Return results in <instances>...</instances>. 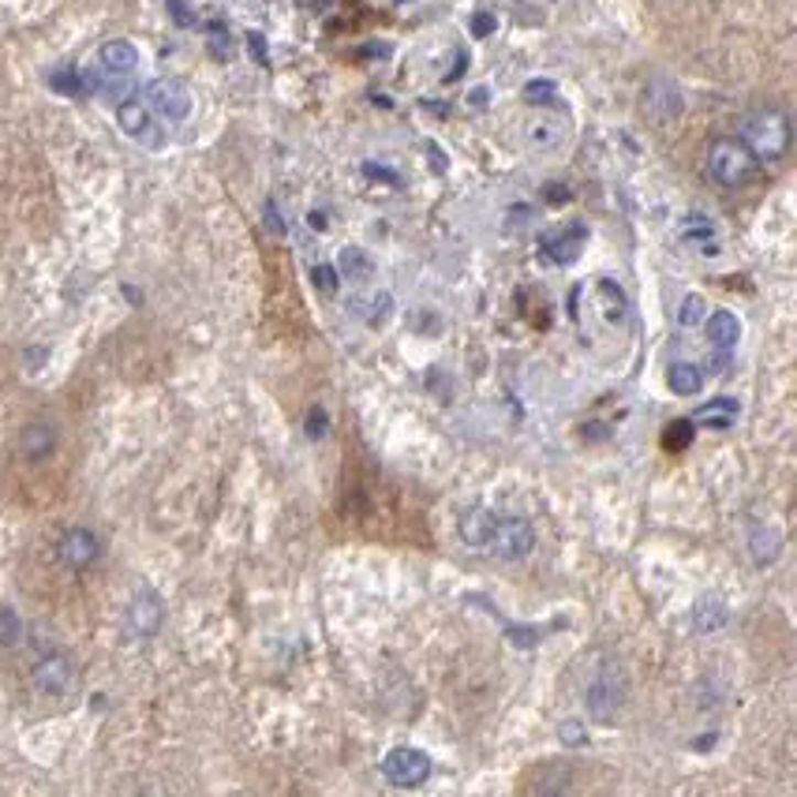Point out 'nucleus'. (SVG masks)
Instances as JSON below:
<instances>
[{
    "label": "nucleus",
    "instance_id": "nucleus-10",
    "mask_svg": "<svg viewBox=\"0 0 797 797\" xmlns=\"http://www.w3.org/2000/svg\"><path fill=\"white\" fill-rule=\"evenodd\" d=\"M681 109H686V101H681V90L674 87L670 79H651L648 87H644V112H648L651 120H659V125H667V120L681 117Z\"/></svg>",
    "mask_w": 797,
    "mask_h": 797
},
{
    "label": "nucleus",
    "instance_id": "nucleus-17",
    "mask_svg": "<svg viewBox=\"0 0 797 797\" xmlns=\"http://www.w3.org/2000/svg\"><path fill=\"white\" fill-rule=\"evenodd\" d=\"M737 416H742V405H737L734 397H711L692 423L708 427V431H730V427L737 423Z\"/></svg>",
    "mask_w": 797,
    "mask_h": 797
},
{
    "label": "nucleus",
    "instance_id": "nucleus-7",
    "mask_svg": "<svg viewBox=\"0 0 797 797\" xmlns=\"http://www.w3.org/2000/svg\"><path fill=\"white\" fill-rule=\"evenodd\" d=\"M491 547H495L502 562H520V558H528L531 547H536V528H531V520L525 517H502Z\"/></svg>",
    "mask_w": 797,
    "mask_h": 797
},
{
    "label": "nucleus",
    "instance_id": "nucleus-26",
    "mask_svg": "<svg viewBox=\"0 0 797 797\" xmlns=\"http://www.w3.org/2000/svg\"><path fill=\"white\" fill-rule=\"evenodd\" d=\"M525 101L528 106H550V101H558V83L554 79H528Z\"/></svg>",
    "mask_w": 797,
    "mask_h": 797
},
{
    "label": "nucleus",
    "instance_id": "nucleus-3",
    "mask_svg": "<svg viewBox=\"0 0 797 797\" xmlns=\"http://www.w3.org/2000/svg\"><path fill=\"white\" fill-rule=\"evenodd\" d=\"M584 704L595 723H614V719H618V711L625 704V670L614 659H603L600 670L588 678Z\"/></svg>",
    "mask_w": 797,
    "mask_h": 797
},
{
    "label": "nucleus",
    "instance_id": "nucleus-22",
    "mask_svg": "<svg viewBox=\"0 0 797 797\" xmlns=\"http://www.w3.org/2000/svg\"><path fill=\"white\" fill-rule=\"evenodd\" d=\"M667 386H670V394H678V397H697L704 390V371H700L697 364H674L667 371Z\"/></svg>",
    "mask_w": 797,
    "mask_h": 797
},
{
    "label": "nucleus",
    "instance_id": "nucleus-4",
    "mask_svg": "<svg viewBox=\"0 0 797 797\" xmlns=\"http://www.w3.org/2000/svg\"><path fill=\"white\" fill-rule=\"evenodd\" d=\"M378 767H383V779L390 786H401V790H412V786H423L431 779V756L412 745L390 748Z\"/></svg>",
    "mask_w": 797,
    "mask_h": 797
},
{
    "label": "nucleus",
    "instance_id": "nucleus-33",
    "mask_svg": "<svg viewBox=\"0 0 797 797\" xmlns=\"http://www.w3.org/2000/svg\"><path fill=\"white\" fill-rule=\"evenodd\" d=\"M506 633H509V640L520 644V648H531V644L539 640V629H514V625H509Z\"/></svg>",
    "mask_w": 797,
    "mask_h": 797
},
{
    "label": "nucleus",
    "instance_id": "nucleus-5",
    "mask_svg": "<svg viewBox=\"0 0 797 797\" xmlns=\"http://www.w3.org/2000/svg\"><path fill=\"white\" fill-rule=\"evenodd\" d=\"M161 625H165V603H161V595L154 592V588L142 584L139 592L128 600V606H125L128 637L150 640V637H158V633H161Z\"/></svg>",
    "mask_w": 797,
    "mask_h": 797
},
{
    "label": "nucleus",
    "instance_id": "nucleus-12",
    "mask_svg": "<svg viewBox=\"0 0 797 797\" xmlns=\"http://www.w3.org/2000/svg\"><path fill=\"white\" fill-rule=\"evenodd\" d=\"M98 64L101 72L112 75V79H125L139 68V50L128 42V37H109V42H101L98 50Z\"/></svg>",
    "mask_w": 797,
    "mask_h": 797
},
{
    "label": "nucleus",
    "instance_id": "nucleus-16",
    "mask_svg": "<svg viewBox=\"0 0 797 797\" xmlns=\"http://www.w3.org/2000/svg\"><path fill=\"white\" fill-rule=\"evenodd\" d=\"M495 528H498V517L491 514V509H468V514L461 517V543L468 547H487L491 539H495Z\"/></svg>",
    "mask_w": 797,
    "mask_h": 797
},
{
    "label": "nucleus",
    "instance_id": "nucleus-2",
    "mask_svg": "<svg viewBox=\"0 0 797 797\" xmlns=\"http://www.w3.org/2000/svg\"><path fill=\"white\" fill-rule=\"evenodd\" d=\"M761 161H756L753 150L745 147L742 139H715L708 150V176L715 180L719 187H742L756 176Z\"/></svg>",
    "mask_w": 797,
    "mask_h": 797
},
{
    "label": "nucleus",
    "instance_id": "nucleus-36",
    "mask_svg": "<svg viewBox=\"0 0 797 797\" xmlns=\"http://www.w3.org/2000/svg\"><path fill=\"white\" fill-rule=\"evenodd\" d=\"M266 225H270L273 233H284V222L278 217V203H273V198L266 203Z\"/></svg>",
    "mask_w": 797,
    "mask_h": 797
},
{
    "label": "nucleus",
    "instance_id": "nucleus-37",
    "mask_svg": "<svg viewBox=\"0 0 797 797\" xmlns=\"http://www.w3.org/2000/svg\"><path fill=\"white\" fill-rule=\"evenodd\" d=\"M248 45H251V53H255V61L266 64V42L259 34H248Z\"/></svg>",
    "mask_w": 797,
    "mask_h": 797
},
{
    "label": "nucleus",
    "instance_id": "nucleus-8",
    "mask_svg": "<svg viewBox=\"0 0 797 797\" xmlns=\"http://www.w3.org/2000/svg\"><path fill=\"white\" fill-rule=\"evenodd\" d=\"M31 681H34V689L42 692V697H64V692L72 689V681H75V667H72V659L64 656V651H50V656H42L34 663Z\"/></svg>",
    "mask_w": 797,
    "mask_h": 797
},
{
    "label": "nucleus",
    "instance_id": "nucleus-13",
    "mask_svg": "<svg viewBox=\"0 0 797 797\" xmlns=\"http://www.w3.org/2000/svg\"><path fill=\"white\" fill-rule=\"evenodd\" d=\"M19 457L23 461H45L53 457L56 450V427L53 423H26L23 431H19V442H15Z\"/></svg>",
    "mask_w": 797,
    "mask_h": 797
},
{
    "label": "nucleus",
    "instance_id": "nucleus-15",
    "mask_svg": "<svg viewBox=\"0 0 797 797\" xmlns=\"http://www.w3.org/2000/svg\"><path fill=\"white\" fill-rule=\"evenodd\" d=\"M595 308H600V319L606 322V326H625V315H629V303H625V292H622V284L618 281H611V278H600L595 281Z\"/></svg>",
    "mask_w": 797,
    "mask_h": 797
},
{
    "label": "nucleus",
    "instance_id": "nucleus-21",
    "mask_svg": "<svg viewBox=\"0 0 797 797\" xmlns=\"http://www.w3.org/2000/svg\"><path fill=\"white\" fill-rule=\"evenodd\" d=\"M117 125L131 139H147L150 136V109L142 98H128L117 106Z\"/></svg>",
    "mask_w": 797,
    "mask_h": 797
},
{
    "label": "nucleus",
    "instance_id": "nucleus-23",
    "mask_svg": "<svg viewBox=\"0 0 797 797\" xmlns=\"http://www.w3.org/2000/svg\"><path fill=\"white\" fill-rule=\"evenodd\" d=\"M337 270L345 273L348 281H367L375 273V262L367 259L364 248H341L337 251Z\"/></svg>",
    "mask_w": 797,
    "mask_h": 797
},
{
    "label": "nucleus",
    "instance_id": "nucleus-28",
    "mask_svg": "<svg viewBox=\"0 0 797 797\" xmlns=\"http://www.w3.org/2000/svg\"><path fill=\"white\" fill-rule=\"evenodd\" d=\"M692 434H697V423L678 420V423H670L667 431H663V445H667V450H686V445L692 442Z\"/></svg>",
    "mask_w": 797,
    "mask_h": 797
},
{
    "label": "nucleus",
    "instance_id": "nucleus-11",
    "mask_svg": "<svg viewBox=\"0 0 797 797\" xmlns=\"http://www.w3.org/2000/svg\"><path fill=\"white\" fill-rule=\"evenodd\" d=\"M98 536H94L90 528L75 525L61 536V562L68 569H87L94 566V558H98Z\"/></svg>",
    "mask_w": 797,
    "mask_h": 797
},
{
    "label": "nucleus",
    "instance_id": "nucleus-6",
    "mask_svg": "<svg viewBox=\"0 0 797 797\" xmlns=\"http://www.w3.org/2000/svg\"><path fill=\"white\" fill-rule=\"evenodd\" d=\"M147 106L154 109L161 120H169V125H184V120L192 117L195 101H192V90L180 79H154L147 87Z\"/></svg>",
    "mask_w": 797,
    "mask_h": 797
},
{
    "label": "nucleus",
    "instance_id": "nucleus-9",
    "mask_svg": "<svg viewBox=\"0 0 797 797\" xmlns=\"http://www.w3.org/2000/svg\"><path fill=\"white\" fill-rule=\"evenodd\" d=\"M569 139V125L562 117H554V112H539V117H531L525 125V147L536 150V154H550V150L566 147Z\"/></svg>",
    "mask_w": 797,
    "mask_h": 797
},
{
    "label": "nucleus",
    "instance_id": "nucleus-34",
    "mask_svg": "<svg viewBox=\"0 0 797 797\" xmlns=\"http://www.w3.org/2000/svg\"><path fill=\"white\" fill-rule=\"evenodd\" d=\"M169 12L176 15V23L180 26H192L195 23V15H192V8L184 4V0H169Z\"/></svg>",
    "mask_w": 797,
    "mask_h": 797
},
{
    "label": "nucleus",
    "instance_id": "nucleus-1",
    "mask_svg": "<svg viewBox=\"0 0 797 797\" xmlns=\"http://www.w3.org/2000/svg\"><path fill=\"white\" fill-rule=\"evenodd\" d=\"M742 142L756 154V161L783 158L790 150V120L783 109H756L748 112Z\"/></svg>",
    "mask_w": 797,
    "mask_h": 797
},
{
    "label": "nucleus",
    "instance_id": "nucleus-27",
    "mask_svg": "<svg viewBox=\"0 0 797 797\" xmlns=\"http://www.w3.org/2000/svg\"><path fill=\"white\" fill-rule=\"evenodd\" d=\"M19 633H23V622H19L15 606H0V648H15Z\"/></svg>",
    "mask_w": 797,
    "mask_h": 797
},
{
    "label": "nucleus",
    "instance_id": "nucleus-25",
    "mask_svg": "<svg viewBox=\"0 0 797 797\" xmlns=\"http://www.w3.org/2000/svg\"><path fill=\"white\" fill-rule=\"evenodd\" d=\"M704 319H708V303H704V297H697V292H692V297L681 300V308H678V326H681V330L700 326V322H704Z\"/></svg>",
    "mask_w": 797,
    "mask_h": 797
},
{
    "label": "nucleus",
    "instance_id": "nucleus-30",
    "mask_svg": "<svg viewBox=\"0 0 797 797\" xmlns=\"http://www.w3.org/2000/svg\"><path fill=\"white\" fill-rule=\"evenodd\" d=\"M311 281H315L319 289L326 292V297H334L337 284H341V281H337V270H334V266H326V262H319L315 270H311Z\"/></svg>",
    "mask_w": 797,
    "mask_h": 797
},
{
    "label": "nucleus",
    "instance_id": "nucleus-32",
    "mask_svg": "<svg viewBox=\"0 0 797 797\" xmlns=\"http://www.w3.org/2000/svg\"><path fill=\"white\" fill-rule=\"evenodd\" d=\"M326 427H330V420H326V408H311L308 412V423H303V431H308V439H322V434H326Z\"/></svg>",
    "mask_w": 797,
    "mask_h": 797
},
{
    "label": "nucleus",
    "instance_id": "nucleus-35",
    "mask_svg": "<svg viewBox=\"0 0 797 797\" xmlns=\"http://www.w3.org/2000/svg\"><path fill=\"white\" fill-rule=\"evenodd\" d=\"M491 31H495V19H491L487 12H480L476 19H472V34L476 37H487Z\"/></svg>",
    "mask_w": 797,
    "mask_h": 797
},
{
    "label": "nucleus",
    "instance_id": "nucleus-18",
    "mask_svg": "<svg viewBox=\"0 0 797 797\" xmlns=\"http://www.w3.org/2000/svg\"><path fill=\"white\" fill-rule=\"evenodd\" d=\"M748 554L756 566H772L783 554V539L772 525H748Z\"/></svg>",
    "mask_w": 797,
    "mask_h": 797
},
{
    "label": "nucleus",
    "instance_id": "nucleus-19",
    "mask_svg": "<svg viewBox=\"0 0 797 797\" xmlns=\"http://www.w3.org/2000/svg\"><path fill=\"white\" fill-rule=\"evenodd\" d=\"M730 622V606L719 595H700L692 603V629L697 633H719Z\"/></svg>",
    "mask_w": 797,
    "mask_h": 797
},
{
    "label": "nucleus",
    "instance_id": "nucleus-14",
    "mask_svg": "<svg viewBox=\"0 0 797 797\" xmlns=\"http://www.w3.org/2000/svg\"><path fill=\"white\" fill-rule=\"evenodd\" d=\"M584 244H588V229H584V225H569V229H562L558 236H547V240H543V255H547L550 262L569 266V262L581 259Z\"/></svg>",
    "mask_w": 797,
    "mask_h": 797
},
{
    "label": "nucleus",
    "instance_id": "nucleus-29",
    "mask_svg": "<svg viewBox=\"0 0 797 797\" xmlns=\"http://www.w3.org/2000/svg\"><path fill=\"white\" fill-rule=\"evenodd\" d=\"M558 742L569 748H581L588 742V726L581 719H562V723H558Z\"/></svg>",
    "mask_w": 797,
    "mask_h": 797
},
{
    "label": "nucleus",
    "instance_id": "nucleus-31",
    "mask_svg": "<svg viewBox=\"0 0 797 797\" xmlns=\"http://www.w3.org/2000/svg\"><path fill=\"white\" fill-rule=\"evenodd\" d=\"M211 50H214L217 61H229V53H233V37H229V31H225L222 23H214V26H211Z\"/></svg>",
    "mask_w": 797,
    "mask_h": 797
},
{
    "label": "nucleus",
    "instance_id": "nucleus-24",
    "mask_svg": "<svg viewBox=\"0 0 797 797\" xmlns=\"http://www.w3.org/2000/svg\"><path fill=\"white\" fill-rule=\"evenodd\" d=\"M681 240L697 244V248L708 251V244L715 240V225H711L704 214H689L686 222H681Z\"/></svg>",
    "mask_w": 797,
    "mask_h": 797
},
{
    "label": "nucleus",
    "instance_id": "nucleus-20",
    "mask_svg": "<svg viewBox=\"0 0 797 797\" xmlns=\"http://www.w3.org/2000/svg\"><path fill=\"white\" fill-rule=\"evenodd\" d=\"M708 341L715 348H723V353L737 348V341H742V322H737V315H730V311H711L708 315Z\"/></svg>",
    "mask_w": 797,
    "mask_h": 797
}]
</instances>
